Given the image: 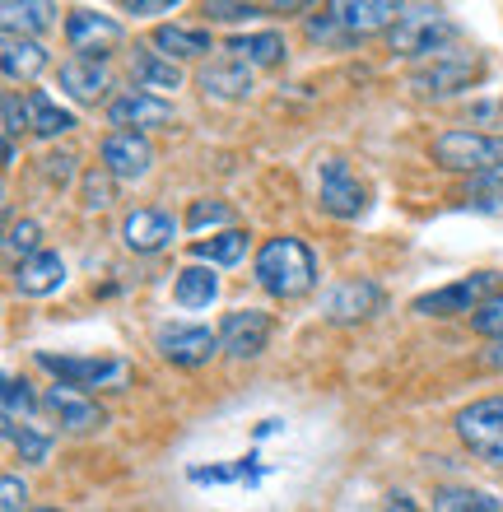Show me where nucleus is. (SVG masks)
I'll return each mask as SVG.
<instances>
[{
  "label": "nucleus",
  "mask_w": 503,
  "mask_h": 512,
  "mask_svg": "<svg viewBox=\"0 0 503 512\" xmlns=\"http://www.w3.org/2000/svg\"><path fill=\"white\" fill-rule=\"evenodd\" d=\"M122 10L136 14V19H150V14H173V0H131Z\"/></svg>",
  "instance_id": "42"
},
{
  "label": "nucleus",
  "mask_w": 503,
  "mask_h": 512,
  "mask_svg": "<svg viewBox=\"0 0 503 512\" xmlns=\"http://www.w3.org/2000/svg\"><path fill=\"white\" fill-rule=\"evenodd\" d=\"M28 415H33V387L10 373L5 378V424H19V419L28 424Z\"/></svg>",
  "instance_id": "34"
},
{
  "label": "nucleus",
  "mask_w": 503,
  "mask_h": 512,
  "mask_svg": "<svg viewBox=\"0 0 503 512\" xmlns=\"http://www.w3.org/2000/svg\"><path fill=\"white\" fill-rule=\"evenodd\" d=\"M173 238H177V219L168 215V210H159V205H140V210H131V215L122 219V243L136 256L168 252Z\"/></svg>",
  "instance_id": "14"
},
{
  "label": "nucleus",
  "mask_w": 503,
  "mask_h": 512,
  "mask_svg": "<svg viewBox=\"0 0 503 512\" xmlns=\"http://www.w3.org/2000/svg\"><path fill=\"white\" fill-rule=\"evenodd\" d=\"M154 350L164 354L173 368H205L219 350V331L210 326H191V322H168L154 331Z\"/></svg>",
  "instance_id": "9"
},
{
  "label": "nucleus",
  "mask_w": 503,
  "mask_h": 512,
  "mask_svg": "<svg viewBox=\"0 0 503 512\" xmlns=\"http://www.w3.org/2000/svg\"><path fill=\"white\" fill-rule=\"evenodd\" d=\"M317 205L331 219H359L368 215V187L345 159H327L317 168Z\"/></svg>",
  "instance_id": "7"
},
{
  "label": "nucleus",
  "mask_w": 503,
  "mask_h": 512,
  "mask_svg": "<svg viewBox=\"0 0 503 512\" xmlns=\"http://www.w3.org/2000/svg\"><path fill=\"white\" fill-rule=\"evenodd\" d=\"M457 38V24L438 5H401V19L387 28V42H392L396 56H410V61H438L448 56V42Z\"/></svg>",
  "instance_id": "3"
},
{
  "label": "nucleus",
  "mask_w": 503,
  "mask_h": 512,
  "mask_svg": "<svg viewBox=\"0 0 503 512\" xmlns=\"http://www.w3.org/2000/svg\"><path fill=\"white\" fill-rule=\"evenodd\" d=\"M126 28L122 19H112L103 10H70L66 14V42L70 52L84 56V61H108L117 47H122Z\"/></svg>",
  "instance_id": "8"
},
{
  "label": "nucleus",
  "mask_w": 503,
  "mask_h": 512,
  "mask_svg": "<svg viewBox=\"0 0 503 512\" xmlns=\"http://www.w3.org/2000/svg\"><path fill=\"white\" fill-rule=\"evenodd\" d=\"M476 126H503V103H476L471 108V131Z\"/></svg>",
  "instance_id": "41"
},
{
  "label": "nucleus",
  "mask_w": 503,
  "mask_h": 512,
  "mask_svg": "<svg viewBox=\"0 0 503 512\" xmlns=\"http://www.w3.org/2000/svg\"><path fill=\"white\" fill-rule=\"evenodd\" d=\"M219 298V275L210 266H182L177 270V280H173V303L177 308H187V312H196V308H210Z\"/></svg>",
  "instance_id": "25"
},
{
  "label": "nucleus",
  "mask_w": 503,
  "mask_h": 512,
  "mask_svg": "<svg viewBox=\"0 0 503 512\" xmlns=\"http://www.w3.org/2000/svg\"><path fill=\"white\" fill-rule=\"evenodd\" d=\"M28 126V117H24V98L19 94H5V140H14V135Z\"/></svg>",
  "instance_id": "40"
},
{
  "label": "nucleus",
  "mask_w": 503,
  "mask_h": 512,
  "mask_svg": "<svg viewBox=\"0 0 503 512\" xmlns=\"http://www.w3.org/2000/svg\"><path fill=\"white\" fill-rule=\"evenodd\" d=\"M434 512H503V503L494 499L490 489H476V485H438Z\"/></svg>",
  "instance_id": "28"
},
{
  "label": "nucleus",
  "mask_w": 503,
  "mask_h": 512,
  "mask_svg": "<svg viewBox=\"0 0 503 512\" xmlns=\"http://www.w3.org/2000/svg\"><path fill=\"white\" fill-rule=\"evenodd\" d=\"M56 5H47V0H28V5H19V0H5L0 5V19H5V33H19V38H33L38 28L52 24Z\"/></svg>",
  "instance_id": "29"
},
{
  "label": "nucleus",
  "mask_w": 503,
  "mask_h": 512,
  "mask_svg": "<svg viewBox=\"0 0 503 512\" xmlns=\"http://www.w3.org/2000/svg\"><path fill=\"white\" fill-rule=\"evenodd\" d=\"M117 182H112V173L98 163V168H89L84 173V182H80V196H84V210L89 215H103V210H112V201H117Z\"/></svg>",
  "instance_id": "30"
},
{
  "label": "nucleus",
  "mask_w": 503,
  "mask_h": 512,
  "mask_svg": "<svg viewBox=\"0 0 503 512\" xmlns=\"http://www.w3.org/2000/svg\"><path fill=\"white\" fill-rule=\"evenodd\" d=\"M485 364H490V368H499V373H503V340H494L490 350H485Z\"/></svg>",
  "instance_id": "44"
},
{
  "label": "nucleus",
  "mask_w": 503,
  "mask_h": 512,
  "mask_svg": "<svg viewBox=\"0 0 503 512\" xmlns=\"http://www.w3.org/2000/svg\"><path fill=\"white\" fill-rule=\"evenodd\" d=\"M42 405L52 410L56 419H61V429L66 433H94L108 424V415H103V405L94 401V396H84V391L75 387H47V396H42Z\"/></svg>",
  "instance_id": "16"
},
{
  "label": "nucleus",
  "mask_w": 503,
  "mask_h": 512,
  "mask_svg": "<svg viewBox=\"0 0 503 512\" xmlns=\"http://www.w3.org/2000/svg\"><path fill=\"white\" fill-rule=\"evenodd\" d=\"M61 284H66V261L56 252H33L24 261H14V294L42 298V294H56Z\"/></svg>",
  "instance_id": "20"
},
{
  "label": "nucleus",
  "mask_w": 503,
  "mask_h": 512,
  "mask_svg": "<svg viewBox=\"0 0 503 512\" xmlns=\"http://www.w3.org/2000/svg\"><path fill=\"white\" fill-rule=\"evenodd\" d=\"M173 103L159 94H140V89H122L117 98H108V126L112 131H140L150 135L159 126H173Z\"/></svg>",
  "instance_id": "12"
},
{
  "label": "nucleus",
  "mask_w": 503,
  "mask_h": 512,
  "mask_svg": "<svg viewBox=\"0 0 503 512\" xmlns=\"http://www.w3.org/2000/svg\"><path fill=\"white\" fill-rule=\"evenodd\" d=\"M98 159L112 173V182H131L136 187L154 168V145H150V135H140V131H108L103 145H98Z\"/></svg>",
  "instance_id": "11"
},
{
  "label": "nucleus",
  "mask_w": 503,
  "mask_h": 512,
  "mask_svg": "<svg viewBox=\"0 0 503 512\" xmlns=\"http://www.w3.org/2000/svg\"><path fill=\"white\" fill-rule=\"evenodd\" d=\"M28 512H61V508H28Z\"/></svg>",
  "instance_id": "45"
},
{
  "label": "nucleus",
  "mask_w": 503,
  "mask_h": 512,
  "mask_svg": "<svg viewBox=\"0 0 503 512\" xmlns=\"http://www.w3.org/2000/svg\"><path fill=\"white\" fill-rule=\"evenodd\" d=\"M476 75H480L476 56L448 52V56H438V61H429V66H420L415 75H410V94H420V98H452V94H462Z\"/></svg>",
  "instance_id": "13"
},
{
  "label": "nucleus",
  "mask_w": 503,
  "mask_h": 512,
  "mask_svg": "<svg viewBox=\"0 0 503 512\" xmlns=\"http://www.w3.org/2000/svg\"><path fill=\"white\" fill-rule=\"evenodd\" d=\"M252 280L266 289L271 298H303L317 289V256L313 247L294 238V233H275L257 247L252 256Z\"/></svg>",
  "instance_id": "1"
},
{
  "label": "nucleus",
  "mask_w": 503,
  "mask_h": 512,
  "mask_svg": "<svg viewBox=\"0 0 503 512\" xmlns=\"http://www.w3.org/2000/svg\"><path fill=\"white\" fill-rule=\"evenodd\" d=\"M233 219V210L224 201H191V210H187V224L191 233H201V229H215V224H229Z\"/></svg>",
  "instance_id": "35"
},
{
  "label": "nucleus",
  "mask_w": 503,
  "mask_h": 512,
  "mask_svg": "<svg viewBox=\"0 0 503 512\" xmlns=\"http://www.w3.org/2000/svg\"><path fill=\"white\" fill-rule=\"evenodd\" d=\"M387 512H420V508H415L410 494H392V499H387Z\"/></svg>",
  "instance_id": "43"
},
{
  "label": "nucleus",
  "mask_w": 503,
  "mask_h": 512,
  "mask_svg": "<svg viewBox=\"0 0 503 512\" xmlns=\"http://www.w3.org/2000/svg\"><path fill=\"white\" fill-rule=\"evenodd\" d=\"M0 66H5V80L10 84H33L42 70L52 66V56L38 38H19V33H5V52H0Z\"/></svg>",
  "instance_id": "22"
},
{
  "label": "nucleus",
  "mask_w": 503,
  "mask_h": 512,
  "mask_svg": "<svg viewBox=\"0 0 503 512\" xmlns=\"http://www.w3.org/2000/svg\"><path fill=\"white\" fill-rule=\"evenodd\" d=\"M466 205H471V210L503 215V177H471V187H466Z\"/></svg>",
  "instance_id": "32"
},
{
  "label": "nucleus",
  "mask_w": 503,
  "mask_h": 512,
  "mask_svg": "<svg viewBox=\"0 0 503 512\" xmlns=\"http://www.w3.org/2000/svg\"><path fill=\"white\" fill-rule=\"evenodd\" d=\"M75 154H70V149H61V154H47V159H42V177H47V182H52V187H66L70 177H75Z\"/></svg>",
  "instance_id": "38"
},
{
  "label": "nucleus",
  "mask_w": 503,
  "mask_h": 512,
  "mask_svg": "<svg viewBox=\"0 0 503 512\" xmlns=\"http://www.w3.org/2000/svg\"><path fill=\"white\" fill-rule=\"evenodd\" d=\"M434 163L448 173L466 177H503V135L494 131H471V126H452V131L434 135Z\"/></svg>",
  "instance_id": "2"
},
{
  "label": "nucleus",
  "mask_w": 503,
  "mask_h": 512,
  "mask_svg": "<svg viewBox=\"0 0 503 512\" xmlns=\"http://www.w3.org/2000/svg\"><path fill=\"white\" fill-rule=\"evenodd\" d=\"M24 499H28V485L19 475H5V480H0V503H5V512H28Z\"/></svg>",
  "instance_id": "39"
},
{
  "label": "nucleus",
  "mask_w": 503,
  "mask_h": 512,
  "mask_svg": "<svg viewBox=\"0 0 503 512\" xmlns=\"http://www.w3.org/2000/svg\"><path fill=\"white\" fill-rule=\"evenodd\" d=\"M499 289H503L499 270H476V275H466V280H457V284H443L434 294H420L410 303V312H415V317H462V312L476 317Z\"/></svg>",
  "instance_id": "4"
},
{
  "label": "nucleus",
  "mask_w": 503,
  "mask_h": 512,
  "mask_svg": "<svg viewBox=\"0 0 503 512\" xmlns=\"http://www.w3.org/2000/svg\"><path fill=\"white\" fill-rule=\"evenodd\" d=\"M150 47L164 52L168 61H196V56H205L215 47V38H210V28H196V24H159Z\"/></svg>",
  "instance_id": "23"
},
{
  "label": "nucleus",
  "mask_w": 503,
  "mask_h": 512,
  "mask_svg": "<svg viewBox=\"0 0 503 512\" xmlns=\"http://www.w3.org/2000/svg\"><path fill=\"white\" fill-rule=\"evenodd\" d=\"M38 368L42 373H52L61 387H75V391H89L94 387H117V382L126 378V364L122 359H103V354H89V359H80V354H52V350H38Z\"/></svg>",
  "instance_id": "6"
},
{
  "label": "nucleus",
  "mask_w": 503,
  "mask_h": 512,
  "mask_svg": "<svg viewBox=\"0 0 503 512\" xmlns=\"http://www.w3.org/2000/svg\"><path fill=\"white\" fill-rule=\"evenodd\" d=\"M247 229H224V233H210V238H196L191 243V256H196V266H238L247 256Z\"/></svg>",
  "instance_id": "27"
},
{
  "label": "nucleus",
  "mask_w": 503,
  "mask_h": 512,
  "mask_svg": "<svg viewBox=\"0 0 503 512\" xmlns=\"http://www.w3.org/2000/svg\"><path fill=\"white\" fill-rule=\"evenodd\" d=\"M327 10L350 38H368V33L392 28L401 19V5H392V0H331Z\"/></svg>",
  "instance_id": "18"
},
{
  "label": "nucleus",
  "mask_w": 503,
  "mask_h": 512,
  "mask_svg": "<svg viewBox=\"0 0 503 512\" xmlns=\"http://www.w3.org/2000/svg\"><path fill=\"white\" fill-rule=\"evenodd\" d=\"M196 84H201V94L215 98V103H238V98L252 94V66L224 56V61H210V66L196 75Z\"/></svg>",
  "instance_id": "21"
},
{
  "label": "nucleus",
  "mask_w": 503,
  "mask_h": 512,
  "mask_svg": "<svg viewBox=\"0 0 503 512\" xmlns=\"http://www.w3.org/2000/svg\"><path fill=\"white\" fill-rule=\"evenodd\" d=\"M131 89L164 98L168 89H182V66L168 61L164 52L145 47V42H136V47H131Z\"/></svg>",
  "instance_id": "19"
},
{
  "label": "nucleus",
  "mask_w": 503,
  "mask_h": 512,
  "mask_svg": "<svg viewBox=\"0 0 503 512\" xmlns=\"http://www.w3.org/2000/svg\"><path fill=\"white\" fill-rule=\"evenodd\" d=\"M327 317L340 326H350V322H368V317H378L382 308H387V294H382L373 280H340L336 289L327 294Z\"/></svg>",
  "instance_id": "15"
},
{
  "label": "nucleus",
  "mask_w": 503,
  "mask_h": 512,
  "mask_svg": "<svg viewBox=\"0 0 503 512\" xmlns=\"http://www.w3.org/2000/svg\"><path fill=\"white\" fill-rule=\"evenodd\" d=\"M229 52H233V61H243V66H252V70H271V66H280L285 61V38L280 33H238V38H229Z\"/></svg>",
  "instance_id": "26"
},
{
  "label": "nucleus",
  "mask_w": 503,
  "mask_h": 512,
  "mask_svg": "<svg viewBox=\"0 0 503 512\" xmlns=\"http://www.w3.org/2000/svg\"><path fill=\"white\" fill-rule=\"evenodd\" d=\"M56 80H61V89H66L80 108L103 103V98H108V89H112L108 61H84V56H66V61H61V70H56Z\"/></svg>",
  "instance_id": "17"
},
{
  "label": "nucleus",
  "mask_w": 503,
  "mask_h": 512,
  "mask_svg": "<svg viewBox=\"0 0 503 512\" xmlns=\"http://www.w3.org/2000/svg\"><path fill=\"white\" fill-rule=\"evenodd\" d=\"M215 331H219V350L229 354V359H238V364H247V359L266 354L275 322H271V312H261V308H238V312H224V322Z\"/></svg>",
  "instance_id": "10"
},
{
  "label": "nucleus",
  "mask_w": 503,
  "mask_h": 512,
  "mask_svg": "<svg viewBox=\"0 0 503 512\" xmlns=\"http://www.w3.org/2000/svg\"><path fill=\"white\" fill-rule=\"evenodd\" d=\"M201 14H205V19H215V24H252L257 14H266V5H238V0H205Z\"/></svg>",
  "instance_id": "33"
},
{
  "label": "nucleus",
  "mask_w": 503,
  "mask_h": 512,
  "mask_svg": "<svg viewBox=\"0 0 503 512\" xmlns=\"http://www.w3.org/2000/svg\"><path fill=\"white\" fill-rule=\"evenodd\" d=\"M471 331L485 336V340H503V289L476 312V317H471Z\"/></svg>",
  "instance_id": "36"
},
{
  "label": "nucleus",
  "mask_w": 503,
  "mask_h": 512,
  "mask_svg": "<svg viewBox=\"0 0 503 512\" xmlns=\"http://www.w3.org/2000/svg\"><path fill=\"white\" fill-rule=\"evenodd\" d=\"M38 233H42L38 219H14V224H10V238H5V247H10L19 261H24V256L42 252V247H38Z\"/></svg>",
  "instance_id": "37"
},
{
  "label": "nucleus",
  "mask_w": 503,
  "mask_h": 512,
  "mask_svg": "<svg viewBox=\"0 0 503 512\" xmlns=\"http://www.w3.org/2000/svg\"><path fill=\"white\" fill-rule=\"evenodd\" d=\"M5 438H10L14 443V452H19V457L24 461H33V466H38V461H47V452H52V438H47V433H38V429H19V424H5Z\"/></svg>",
  "instance_id": "31"
},
{
  "label": "nucleus",
  "mask_w": 503,
  "mask_h": 512,
  "mask_svg": "<svg viewBox=\"0 0 503 512\" xmlns=\"http://www.w3.org/2000/svg\"><path fill=\"white\" fill-rule=\"evenodd\" d=\"M452 429H457V438H462L471 457H480L485 466H503V396L471 401L452 419Z\"/></svg>",
  "instance_id": "5"
},
{
  "label": "nucleus",
  "mask_w": 503,
  "mask_h": 512,
  "mask_svg": "<svg viewBox=\"0 0 503 512\" xmlns=\"http://www.w3.org/2000/svg\"><path fill=\"white\" fill-rule=\"evenodd\" d=\"M24 117H28V131L38 135V140H56V135L75 131V112H66L56 98L42 94V89L24 94Z\"/></svg>",
  "instance_id": "24"
}]
</instances>
